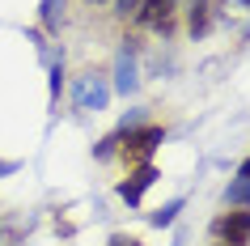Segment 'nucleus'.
Listing matches in <instances>:
<instances>
[{
  "instance_id": "nucleus-1",
  "label": "nucleus",
  "mask_w": 250,
  "mask_h": 246,
  "mask_svg": "<svg viewBox=\"0 0 250 246\" xmlns=\"http://www.w3.org/2000/svg\"><path fill=\"white\" fill-rule=\"evenodd\" d=\"M123 136V153H127V161H148V157L161 149V140H166V128H157V123H148V128H132V132H119Z\"/></svg>"
},
{
  "instance_id": "nucleus-2",
  "label": "nucleus",
  "mask_w": 250,
  "mask_h": 246,
  "mask_svg": "<svg viewBox=\"0 0 250 246\" xmlns=\"http://www.w3.org/2000/svg\"><path fill=\"white\" fill-rule=\"evenodd\" d=\"M212 233H216L225 246H246L250 242V208H237V212L216 217L212 221Z\"/></svg>"
},
{
  "instance_id": "nucleus-3",
  "label": "nucleus",
  "mask_w": 250,
  "mask_h": 246,
  "mask_svg": "<svg viewBox=\"0 0 250 246\" xmlns=\"http://www.w3.org/2000/svg\"><path fill=\"white\" fill-rule=\"evenodd\" d=\"M153 182H157V170H153V161H140L132 179H127V182H119V195H123L127 204H140V195H145Z\"/></svg>"
},
{
  "instance_id": "nucleus-4",
  "label": "nucleus",
  "mask_w": 250,
  "mask_h": 246,
  "mask_svg": "<svg viewBox=\"0 0 250 246\" xmlns=\"http://www.w3.org/2000/svg\"><path fill=\"white\" fill-rule=\"evenodd\" d=\"M170 13H174V0H140V9H136V22H140V26L170 30Z\"/></svg>"
},
{
  "instance_id": "nucleus-5",
  "label": "nucleus",
  "mask_w": 250,
  "mask_h": 246,
  "mask_svg": "<svg viewBox=\"0 0 250 246\" xmlns=\"http://www.w3.org/2000/svg\"><path fill=\"white\" fill-rule=\"evenodd\" d=\"M136 85V64H132V51H123L119 55V77H115V89L119 93H127Z\"/></svg>"
},
{
  "instance_id": "nucleus-6",
  "label": "nucleus",
  "mask_w": 250,
  "mask_h": 246,
  "mask_svg": "<svg viewBox=\"0 0 250 246\" xmlns=\"http://www.w3.org/2000/svg\"><path fill=\"white\" fill-rule=\"evenodd\" d=\"M106 106V89L102 85H98V81H85V85H81L77 89V106Z\"/></svg>"
},
{
  "instance_id": "nucleus-7",
  "label": "nucleus",
  "mask_w": 250,
  "mask_h": 246,
  "mask_svg": "<svg viewBox=\"0 0 250 246\" xmlns=\"http://www.w3.org/2000/svg\"><path fill=\"white\" fill-rule=\"evenodd\" d=\"M187 26H191V34H204V30H208V0H191Z\"/></svg>"
},
{
  "instance_id": "nucleus-8",
  "label": "nucleus",
  "mask_w": 250,
  "mask_h": 246,
  "mask_svg": "<svg viewBox=\"0 0 250 246\" xmlns=\"http://www.w3.org/2000/svg\"><path fill=\"white\" fill-rule=\"evenodd\" d=\"M178 212H183V200H170V204L166 208H157V212H153V225H157V229H166V225H174V217H178Z\"/></svg>"
},
{
  "instance_id": "nucleus-9",
  "label": "nucleus",
  "mask_w": 250,
  "mask_h": 246,
  "mask_svg": "<svg viewBox=\"0 0 250 246\" xmlns=\"http://www.w3.org/2000/svg\"><path fill=\"white\" fill-rule=\"evenodd\" d=\"M225 200L229 204H242V208H250V179H237L229 191H225Z\"/></svg>"
},
{
  "instance_id": "nucleus-10",
  "label": "nucleus",
  "mask_w": 250,
  "mask_h": 246,
  "mask_svg": "<svg viewBox=\"0 0 250 246\" xmlns=\"http://www.w3.org/2000/svg\"><path fill=\"white\" fill-rule=\"evenodd\" d=\"M60 4H64V0H42V26H47V30H55V13H60Z\"/></svg>"
},
{
  "instance_id": "nucleus-11",
  "label": "nucleus",
  "mask_w": 250,
  "mask_h": 246,
  "mask_svg": "<svg viewBox=\"0 0 250 246\" xmlns=\"http://www.w3.org/2000/svg\"><path fill=\"white\" fill-rule=\"evenodd\" d=\"M60 89H64V68H51V102H60Z\"/></svg>"
},
{
  "instance_id": "nucleus-12",
  "label": "nucleus",
  "mask_w": 250,
  "mask_h": 246,
  "mask_svg": "<svg viewBox=\"0 0 250 246\" xmlns=\"http://www.w3.org/2000/svg\"><path fill=\"white\" fill-rule=\"evenodd\" d=\"M115 144H119V136H106V140H98L93 157H110V153H115Z\"/></svg>"
},
{
  "instance_id": "nucleus-13",
  "label": "nucleus",
  "mask_w": 250,
  "mask_h": 246,
  "mask_svg": "<svg viewBox=\"0 0 250 246\" xmlns=\"http://www.w3.org/2000/svg\"><path fill=\"white\" fill-rule=\"evenodd\" d=\"M136 9H140V0H115V13H119V17L136 13Z\"/></svg>"
},
{
  "instance_id": "nucleus-14",
  "label": "nucleus",
  "mask_w": 250,
  "mask_h": 246,
  "mask_svg": "<svg viewBox=\"0 0 250 246\" xmlns=\"http://www.w3.org/2000/svg\"><path fill=\"white\" fill-rule=\"evenodd\" d=\"M110 246H132V238H123V233H115V238H110Z\"/></svg>"
},
{
  "instance_id": "nucleus-15",
  "label": "nucleus",
  "mask_w": 250,
  "mask_h": 246,
  "mask_svg": "<svg viewBox=\"0 0 250 246\" xmlns=\"http://www.w3.org/2000/svg\"><path fill=\"white\" fill-rule=\"evenodd\" d=\"M237 179H250V157L242 161V166H237Z\"/></svg>"
},
{
  "instance_id": "nucleus-16",
  "label": "nucleus",
  "mask_w": 250,
  "mask_h": 246,
  "mask_svg": "<svg viewBox=\"0 0 250 246\" xmlns=\"http://www.w3.org/2000/svg\"><path fill=\"white\" fill-rule=\"evenodd\" d=\"M9 170H17V166L13 161H0V174H9Z\"/></svg>"
},
{
  "instance_id": "nucleus-17",
  "label": "nucleus",
  "mask_w": 250,
  "mask_h": 246,
  "mask_svg": "<svg viewBox=\"0 0 250 246\" xmlns=\"http://www.w3.org/2000/svg\"><path fill=\"white\" fill-rule=\"evenodd\" d=\"M242 4H246V9H250V0H242Z\"/></svg>"
},
{
  "instance_id": "nucleus-18",
  "label": "nucleus",
  "mask_w": 250,
  "mask_h": 246,
  "mask_svg": "<svg viewBox=\"0 0 250 246\" xmlns=\"http://www.w3.org/2000/svg\"><path fill=\"white\" fill-rule=\"evenodd\" d=\"M132 246H140V242H132Z\"/></svg>"
},
{
  "instance_id": "nucleus-19",
  "label": "nucleus",
  "mask_w": 250,
  "mask_h": 246,
  "mask_svg": "<svg viewBox=\"0 0 250 246\" xmlns=\"http://www.w3.org/2000/svg\"><path fill=\"white\" fill-rule=\"evenodd\" d=\"M221 246H225V242H221Z\"/></svg>"
}]
</instances>
